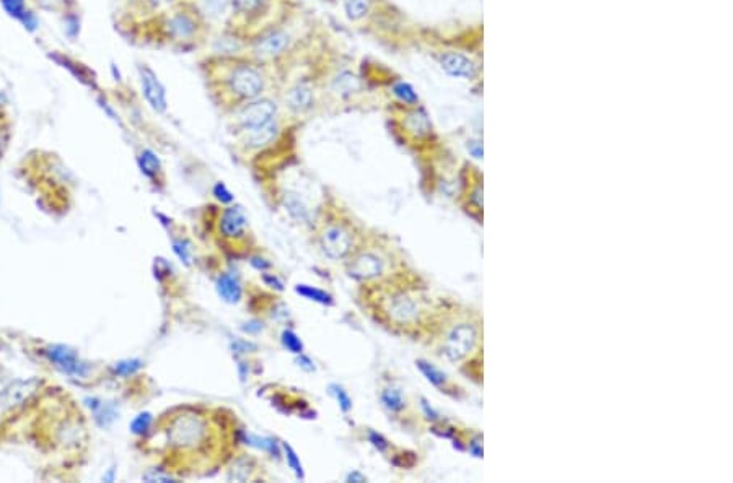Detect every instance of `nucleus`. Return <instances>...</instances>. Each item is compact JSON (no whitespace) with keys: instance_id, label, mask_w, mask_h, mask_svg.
I'll return each instance as SVG.
<instances>
[{"instance_id":"9d476101","label":"nucleus","mask_w":733,"mask_h":483,"mask_svg":"<svg viewBox=\"0 0 733 483\" xmlns=\"http://www.w3.org/2000/svg\"><path fill=\"white\" fill-rule=\"evenodd\" d=\"M388 260L382 252L373 249L354 251L349 256L347 273L357 282L370 283L386 276Z\"/></svg>"},{"instance_id":"c85d7f7f","label":"nucleus","mask_w":733,"mask_h":483,"mask_svg":"<svg viewBox=\"0 0 733 483\" xmlns=\"http://www.w3.org/2000/svg\"><path fill=\"white\" fill-rule=\"evenodd\" d=\"M152 423H153V415L150 414V412H142V414H139L134 420H132L129 425V429L132 434L142 438V436H147V434L150 433Z\"/></svg>"},{"instance_id":"f8f14e48","label":"nucleus","mask_w":733,"mask_h":483,"mask_svg":"<svg viewBox=\"0 0 733 483\" xmlns=\"http://www.w3.org/2000/svg\"><path fill=\"white\" fill-rule=\"evenodd\" d=\"M137 74H139L140 90H142L144 100L147 101V104L155 111V113L165 114L168 109V95L160 77H158L155 70L150 67L149 64H145V62L137 65Z\"/></svg>"},{"instance_id":"79ce46f5","label":"nucleus","mask_w":733,"mask_h":483,"mask_svg":"<svg viewBox=\"0 0 733 483\" xmlns=\"http://www.w3.org/2000/svg\"><path fill=\"white\" fill-rule=\"evenodd\" d=\"M250 264L253 265V267H254L256 270H259V272H261V273H263V272H266V270H269V269L272 267V264L269 262V260H266V259H264V257H259V256H253V257H251V259H250Z\"/></svg>"},{"instance_id":"de8ad7c7","label":"nucleus","mask_w":733,"mask_h":483,"mask_svg":"<svg viewBox=\"0 0 733 483\" xmlns=\"http://www.w3.org/2000/svg\"><path fill=\"white\" fill-rule=\"evenodd\" d=\"M468 150L474 155V158L483 157V147H481L479 142H468Z\"/></svg>"},{"instance_id":"a211bd4d","label":"nucleus","mask_w":733,"mask_h":483,"mask_svg":"<svg viewBox=\"0 0 733 483\" xmlns=\"http://www.w3.org/2000/svg\"><path fill=\"white\" fill-rule=\"evenodd\" d=\"M85 405L91 410L96 425L100 428H109L118 418V407L114 402H103L101 398L87 397Z\"/></svg>"},{"instance_id":"ea45409f","label":"nucleus","mask_w":733,"mask_h":483,"mask_svg":"<svg viewBox=\"0 0 733 483\" xmlns=\"http://www.w3.org/2000/svg\"><path fill=\"white\" fill-rule=\"evenodd\" d=\"M263 282L266 283V287L269 288H274V290H277V291H284V283H282L279 277L274 276V273L263 272Z\"/></svg>"},{"instance_id":"cd10ccee","label":"nucleus","mask_w":733,"mask_h":483,"mask_svg":"<svg viewBox=\"0 0 733 483\" xmlns=\"http://www.w3.org/2000/svg\"><path fill=\"white\" fill-rule=\"evenodd\" d=\"M282 454H284V458L287 460V465H289L290 471L295 473V477H297L298 480H303V478H305L303 464H302V460H300L298 454L295 453L294 447L290 446V445H287V442H282Z\"/></svg>"},{"instance_id":"dca6fc26","label":"nucleus","mask_w":733,"mask_h":483,"mask_svg":"<svg viewBox=\"0 0 733 483\" xmlns=\"http://www.w3.org/2000/svg\"><path fill=\"white\" fill-rule=\"evenodd\" d=\"M403 132L413 140H424L432 134V124L426 111H422L419 106L414 108H406L403 113Z\"/></svg>"},{"instance_id":"c9c22d12","label":"nucleus","mask_w":733,"mask_h":483,"mask_svg":"<svg viewBox=\"0 0 733 483\" xmlns=\"http://www.w3.org/2000/svg\"><path fill=\"white\" fill-rule=\"evenodd\" d=\"M173 251L175 254L178 256V259L183 262L184 265H191V245L186 241V239L183 238H176L173 239Z\"/></svg>"},{"instance_id":"864d4df0","label":"nucleus","mask_w":733,"mask_h":483,"mask_svg":"<svg viewBox=\"0 0 733 483\" xmlns=\"http://www.w3.org/2000/svg\"><path fill=\"white\" fill-rule=\"evenodd\" d=\"M135 2H137V0H131V3H132V5H134V3H135Z\"/></svg>"},{"instance_id":"58836bf2","label":"nucleus","mask_w":733,"mask_h":483,"mask_svg":"<svg viewBox=\"0 0 733 483\" xmlns=\"http://www.w3.org/2000/svg\"><path fill=\"white\" fill-rule=\"evenodd\" d=\"M369 441L372 442V446L375 449H378L380 453H386L388 447H390V442H388V440L382 433L369 431Z\"/></svg>"},{"instance_id":"8fccbe9b","label":"nucleus","mask_w":733,"mask_h":483,"mask_svg":"<svg viewBox=\"0 0 733 483\" xmlns=\"http://www.w3.org/2000/svg\"><path fill=\"white\" fill-rule=\"evenodd\" d=\"M346 482H354V483H364V482H366V477H365V475H362V473H360V472H357V471H354V472H351V473H349V475L346 477Z\"/></svg>"},{"instance_id":"c03bdc74","label":"nucleus","mask_w":733,"mask_h":483,"mask_svg":"<svg viewBox=\"0 0 733 483\" xmlns=\"http://www.w3.org/2000/svg\"><path fill=\"white\" fill-rule=\"evenodd\" d=\"M421 402H422V409H424V414H426V416H427V418H429V420H432V422H440V415H439V414H437V412H435L434 409H432V407H430L429 404H427V401H426V398H422V401H421Z\"/></svg>"},{"instance_id":"4c0bfd02","label":"nucleus","mask_w":733,"mask_h":483,"mask_svg":"<svg viewBox=\"0 0 733 483\" xmlns=\"http://www.w3.org/2000/svg\"><path fill=\"white\" fill-rule=\"evenodd\" d=\"M19 23L23 26V30L28 31V33H36V31L39 30V19L32 8H28V12L25 13L23 19H21Z\"/></svg>"},{"instance_id":"1a4fd4ad","label":"nucleus","mask_w":733,"mask_h":483,"mask_svg":"<svg viewBox=\"0 0 733 483\" xmlns=\"http://www.w3.org/2000/svg\"><path fill=\"white\" fill-rule=\"evenodd\" d=\"M479 342V329L472 322H458L450 329L441 342V353L450 361H461L474 352Z\"/></svg>"},{"instance_id":"412c9836","label":"nucleus","mask_w":733,"mask_h":483,"mask_svg":"<svg viewBox=\"0 0 733 483\" xmlns=\"http://www.w3.org/2000/svg\"><path fill=\"white\" fill-rule=\"evenodd\" d=\"M215 288H217V293L225 303L235 304L243 296L241 283L238 282L237 277L230 276V273H222V276H219L217 282H215Z\"/></svg>"},{"instance_id":"4468645a","label":"nucleus","mask_w":733,"mask_h":483,"mask_svg":"<svg viewBox=\"0 0 733 483\" xmlns=\"http://www.w3.org/2000/svg\"><path fill=\"white\" fill-rule=\"evenodd\" d=\"M437 60H439L441 70L450 77L461 80H472L478 77V65L463 52L444 51L440 52Z\"/></svg>"},{"instance_id":"423d86ee","label":"nucleus","mask_w":733,"mask_h":483,"mask_svg":"<svg viewBox=\"0 0 733 483\" xmlns=\"http://www.w3.org/2000/svg\"><path fill=\"white\" fill-rule=\"evenodd\" d=\"M380 311L395 327H414L424 316L422 301L408 290H390L380 296Z\"/></svg>"},{"instance_id":"ddd939ff","label":"nucleus","mask_w":733,"mask_h":483,"mask_svg":"<svg viewBox=\"0 0 733 483\" xmlns=\"http://www.w3.org/2000/svg\"><path fill=\"white\" fill-rule=\"evenodd\" d=\"M217 232L225 241H240L248 233V216L240 205L225 207L219 215Z\"/></svg>"},{"instance_id":"c756f323","label":"nucleus","mask_w":733,"mask_h":483,"mask_svg":"<svg viewBox=\"0 0 733 483\" xmlns=\"http://www.w3.org/2000/svg\"><path fill=\"white\" fill-rule=\"evenodd\" d=\"M36 385H38L36 379L28 381V383H26V381H23V383H17L10 391H8L10 402H21V401H25V398H28L34 391H36Z\"/></svg>"},{"instance_id":"7ed1b4c3","label":"nucleus","mask_w":733,"mask_h":483,"mask_svg":"<svg viewBox=\"0 0 733 483\" xmlns=\"http://www.w3.org/2000/svg\"><path fill=\"white\" fill-rule=\"evenodd\" d=\"M294 0H230L225 31L245 43L297 15Z\"/></svg>"},{"instance_id":"49530a36","label":"nucleus","mask_w":733,"mask_h":483,"mask_svg":"<svg viewBox=\"0 0 733 483\" xmlns=\"http://www.w3.org/2000/svg\"><path fill=\"white\" fill-rule=\"evenodd\" d=\"M232 348L235 350L237 353H246L250 348H254V347L248 342H243V340H235V344L232 345Z\"/></svg>"},{"instance_id":"0eeeda50","label":"nucleus","mask_w":733,"mask_h":483,"mask_svg":"<svg viewBox=\"0 0 733 483\" xmlns=\"http://www.w3.org/2000/svg\"><path fill=\"white\" fill-rule=\"evenodd\" d=\"M289 119V114L287 116L281 114L279 117L274 119L272 122L266 124V126L238 132V134H235L237 148L245 155H261L267 152V150H271L274 145L281 142L285 131V122Z\"/></svg>"},{"instance_id":"a878e982","label":"nucleus","mask_w":733,"mask_h":483,"mask_svg":"<svg viewBox=\"0 0 733 483\" xmlns=\"http://www.w3.org/2000/svg\"><path fill=\"white\" fill-rule=\"evenodd\" d=\"M391 93L396 96V98H398L401 104L406 106V108H414V106H419L417 93L414 91V88L411 87L409 83L396 82L395 85L391 87Z\"/></svg>"},{"instance_id":"aec40b11","label":"nucleus","mask_w":733,"mask_h":483,"mask_svg":"<svg viewBox=\"0 0 733 483\" xmlns=\"http://www.w3.org/2000/svg\"><path fill=\"white\" fill-rule=\"evenodd\" d=\"M50 57L56 62L57 65H59V67L67 69L69 72L74 75L75 80H78V82L83 83V85H87L90 88L95 87L94 72H91L90 69H87L83 64H80V62L74 60L72 57H69V56H64L63 52H54V54H50Z\"/></svg>"},{"instance_id":"e433bc0d","label":"nucleus","mask_w":733,"mask_h":483,"mask_svg":"<svg viewBox=\"0 0 733 483\" xmlns=\"http://www.w3.org/2000/svg\"><path fill=\"white\" fill-rule=\"evenodd\" d=\"M212 196L215 197V201H217L219 203H222V205H230V203H233V201H235L233 194L228 190V188L223 183L214 184V188H212Z\"/></svg>"},{"instance_id":"603ef678","label":"nucleus","mask_w":733,"mask_h":483,"mask_svg":"<svg viewBox=\"0 0 733 483\" xmlns=\"http://www.w3.org/2000/svg\"><path fill=\"white\" fill-rule=\"evenodd\" d=\"M6 103H7V96H6V93L0 91V109L3 108V104H6Z\"/></svg>"},{"instance_id":"72a5a7b5","label":"nucleus","mask_w":733,"mask_h":483,"mask_svg":"<svg viewBox=\"0 0 733 483\" xmlns=\"http://www.w3.org/2000/svg\"><path fill=\"white\" fill-rule=\"evenodd\" d=\"M10 119L7 117V114L3 113V109H0V159L6 155L8 144H10Z\"/></svg>"},{"instance_id":"f3484780","label":"nucleus","mask_w":733,"mask_h":483,"mask_svg":"<svg viewBox=\"0 0 733 483\" xmlns=\"http://www.w3.org/2000/svg\"><path fill=\"white\" fill-rule=\"evenodd\" d=\"M281 203L294 221H297V223H302V225L311 223V220H313L311 208L310 205H308V202L302 197V194H298L297 190H284L281 196Z\"/></svg>"},{"instance_id":"6ab92c4d","label":"nucleus","mask_w":733,"mask_h":483,"mask_svg":"<svg viewBox=\"0 0 733 483\" xmlns=\"http://www.w3.org/2000/svg\"><path fill=\"white\" fill-rule=\"evenodd\" d=\"M137 165L145 178L153 184L163 183V165L158 155L150 148H142L137 155Z\"/></svg>"},{"instance_id":"5701e85b","label":"nucleus","mask_w":733,"mask_h":483,"mask_svg":"<svg viewBox=\"0 0 733 483\" xmlns=\"http://www.w3.org/2000/svg\"><path fill=\"white\" fill-rule=\"evenodd\" d=\"M380 398H382V404L385 405V409L390 410L391 414H400V412L406 409V397L398 387H393V385L391 387H385L380 394Z\"/></svg>"},{"instance_id":"f257e3e1","label":"nucleus","mask_w":733,"mask_h":483,"mask_svg":"<svg viewBox=\"0 0 733 483\" xmlns=\"http://www.w3.org/2000/svg\"><path fill=\"white\" fill-rule=\"evenodd\" d=\"M199 72L210 101L225 116L248 101L279 91L276 69L246 52H209L199 60Z\"/></svg>"},{"instance_id":"2eb2a0df","label":"nucleus","mask_w":733,"mask_h":483,"mask_svg":"<svg viewBox=\"0 0 733 483\" xmlns=\"http://www.w3.org/2000/svg\"><path fill=\"white\" fill-rule=\"evenodd\" d=\"M188 2L196 8V12L209 25L212 31L215 26H222V30L225 28L228 15H230V0H188Z\"/></svg>"},{"instance_id":"473e14b6","label":"nucleus","mask_w":733,"mask_h":483,"mask_svg":"<svg viewBox=\"0 0 733 483\" xmlns=\"http://www.w3.org/2000/svg\"><path fill=\"white\" fill-rule=\"evenodd\" d=\"M281 340H282V345H284L285 350H289L290 353H294V355H298V353H303V342L302 339L295 334L294 330L290 329H284L282 330V335H281Z\"/></svg>"},{"instance_id":"37998d69","label":"nucleus","mask_w":733,"mask_h":483,"mask_svg":"<svg viewBox=\"0 0 733 483\" xmlns=\"http://www.w3.org/2000/svg\"><path fill=\"white\" fill-rule=\"evenodd\" d=\"M470 453L474 458H483V441H481L479 436L470 442Z\"/></svg>"},{"instance_id":"6e6552de","label":"nucleus","mask_w":733,"mask_h":483,"mask_svg":"<svg viewBox=\"0 0 733 483\" xmlns=\"http://www.w3.org/2000/svg\"><path fill=\"white\" fill-rule=\"evenodd\" d=\"M318 245L331 260L347 259L355 251L354 232L344 221H328L318 232Z\"/></svg>"},{"instance_id":"a19ab883","label":"nucleus","mask_w":733,"mask_h":483,"mask_svg":"<svg viewBox=\"0 0 733 483\" xmlns=\"http://www.w3.org/2000/svg\"><path fill=\"white\" fill-rule=\"evenodd\" d=\"M295 361H297V365H298L300 368H302V370L308 371V373H313V371L316 370L315 361H313L311 358L308 357V355H305V353H298V355H297V360H295Z\"/></svg>"},{"instance_id":"20e7f679","label":"nucleus","mask_w":733,"mask_h":483,"mask_svg":"<svg viewBox=\"0 0 733 483\" xmlns=\"http://www.w3.org/2000/svg\"><path fill=\"white\" fill-rule=\"evenodd\" d=\"M214 425L201 412L186 410L175 416L168 428V445L176 453L201 454L212 449L214 445Z\"/></svg>"},{"instance_id":"09e8293b","label":"nucleus","mask_w":733,"mask_h":483,"mask_svg":"<svg viewBox=\"0 0 733 483\" xmlns=\"http://www.w3.org/2000/svg\"><path fill=\"white\" fill-rule=\"evenodd\" d=\"M149 482H175V478L171 475H157V473H150V475L144 477Z\"/></svg>"},{"instance_id":"7c9ffc66","label":"nucleus","mask_w":733,"mask_h":483,"mask_svg":"<svg viewBox=\"0 0 733 483\" xmlns=\"http://www.w3.org/2000/svg\"><path fill=\"white\" fill-rule=\"evenodd\" d=\"M0 5H2L3 12L13 20L20 21L23 19V15L28 12V5H26V0H0Z\"/></svg>"},{"instance_id":"a18cd8bd","label":"nucleus","mask_w":733,"mask_h":483,"mask_svg":"<svg viewBox=\"0 0 733 483\" xmlns=\"http://www.w3.org/2000/svg\"><path fill=\"white\" fill-rule=\"evenodd\" d=\"M243 330L250 332V334H258V332L263 330V324L259 321H250L248 324L243 326Z\"/></svg>"},{"instance_id":"3c124183","label":"nucleus","mask_w":733,"mask_h":483,"mask_svg":"<svg viewBox=\"0 0 733 483\" xmlns=\"http://www.w3.org/2000/svg\"><path fill=\"white\" fill-rule=\"evenodd\" d=\"M105 482H113L114 480V469H109V472L103 477Z\"/></svg>"},{"instance_id":"9b49d317","label":"nucleus","mask_w":733,"mask_h":483,"mask_svg":"<svg viewBox=\"0 0 733 483\" xmlns=\"http://www.w3.org/2000/svg\"><path fill=\"white\" fill-rule=\"evenodd\" d=\"M43 353L47 358V361L52 363L57 370H61L70 378H87L90 374V365L80 360L78 353L74 348H70L69 345H50V347L44 348Z\"/></svg>"},{"instance_id":"2f4dec72","label":"nucleus","mask_w":733,"mask_h":483,"mask_svg":"<svg viewBox=\"0 0 733 483\" xmlns=\"http://www.w3.org/2000/svg\"><path fill=\"white\" fill-rule=\"evenodd\" d=\"M142 366H144V363L140 360H137V358H129V360H121V361L114 363L111 370L116 376L127 378V376L135 374Z\"/></svg>"},{"instance_id":"39448f33","label":"nucleus","mask_w":733,"mask_h":483,"mask_svg":"<svg viewBox=\"0 0 733 483\" xmlns=\"http://www.w3.org/2000/svg\"><path fill=\"white\" fill-rule=\"evenodd\" d=\"M281 114L282 104L279 93H269V95H264L261 98H256L241 104L240 108L227 114V117L230 121L232 131L238 134V132L248 131V128L266 126V124L272 122L274 119L279 117Z\"/></svg>"},{"instance_id":"b1692460","label":"nucleus","mask_w":733,"mask_h":483,"mask_svg":"<svg viewBox=\"0 0 733 483\" xmlns=\"http://www.w3.org/2000/svg\"><path fill=\"white\" fill-rule=\"evenodd\" d=\"M416 365H417L419 370H421V373L426 376V379L429 381L430 384H434L435 387L441 389V391H447V387H448L447 374L441 373L439 368H435L434 365H432V363L426 361V360H417Z\"/></svg>"},{"instance_id":"393cba45","label":"nucleus","mask_w":733,"mask_h":483,"mask_svg":"<svg viewBox=\"0 0 733 483\" xmlns=\"http://www.w3.org/2000/svg\"><path fill=\"white\" fill-rule=\"evenodd\" d=\"M295 291H297L300 296H303V298L313 301V303L323 304V306H333L334 304L333 296H331L328 291L321 290V288L300 283V285L295 287Z\"/></svg>"},{"instance_id":"4be33fe9","label":"nucleus","mask_w":733,"mask_h":483,"mask_svg":"<svg viewBox=\"0 0 733 483\" xmlns=\"http://www.w3.org/2000/svg\"><path fill=\"white\" fill-rule=\"evenodd\" d=\"M256 460L250 456H240L233 460L230 469H228V480L235 482H248L253 480L256 473Z\"/></svg>"},{"instance_id":"f03ea898","label":"nucleus","mask_w":733,"mask_h":483,"mask_svg":"<svg viewBox=\"0 0 733 483\" xmlns=\"http://www.w3.org/2000/svg\"><path fill=\"white\" fill-rule=\"evenodd\" d=\"M144 26V41L171 49H199L210 39L212 30L188 0H175L155 15L137 20Z\"/></svg>"},{"instance_id":"f704fd0d","label":"nucleus","mask_w":733,"mask_h":483,"mask_svg":"<svg viewBox=\"0 0 733 483\" xmlns=\"http://www.w3.org/2000/svg\"><path fill=\"white\" fill-rule=\"evenodd\" d=\"M329 391L336 397V401H338L339 409H341L344 414H349V412L352 410V398L347 394L346 389L339 384H331Z\"/></svg>"},{"instance_id":"bb28decb","label":"nucleus","mask_w":733,"mask_h":483,"mask_svg":"<svg viewBox=\"0 0 733 483\" xmlns=\"http://www.w3.org/2000/svg\"><path fill=\"white\" fill-rule=\"evenodd\" d=\"M64 25V34L67 36L70 41H77L80 36L82 30V19L77 12H67L63 19Z\"/></svg>"}]
</instances>
